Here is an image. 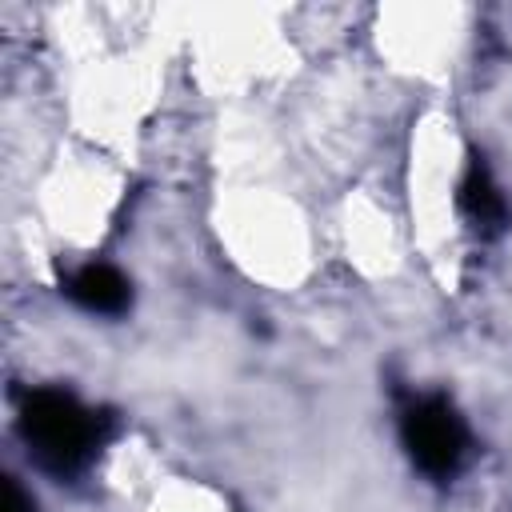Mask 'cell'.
<instances>
[{"label": "cell", "mask_w": 512, "mask_h": 512, "mask_svg": "<svg viewBox=\"0 0 512 512\" xmlns=\"http://www.w3.org/2000/svg\"><path fill=\"white\" fill-rule=\"evenodd\" d=\"M400 436L412 464L436 480H448L468 452V428L444 396H420L400 416Z\"/></svg>", "instance_id": "cell-2"}, {"label": "cell", "mask_w": 512, "mask_h": 512, "mask_svg": "<svg viewBox=\"0 0 512 512\" xmlns=\"http://www.w3.org/2000/svg\"><path fill=\"white\" fill-rule=\"evenodd\" d=\"M68 296H72L80 308L96 312V316H120V312L128 308V300H132V288H128V280H124L116 268H108V264H88V268H80V272L68 280Z\"/></svg>", "instance_id": "cell-4"}, {"label": "cell", "mask_w": 512, "mask_h": 512, "mask_svg": "<svg viewBox=\"0 0 512 512\" xmlns=\"http://www.w3.org/2000/svg\"><path fill=\"white\" fill-rule=\"evenodd\" d=\"M108 416L80 404L64 388H32L20 400V436L32 448V456L68 476L80 472L108 440Z\"/></svg>", "instance_id": "cell-1"}, {"label": "cell", "mask_w": 512, "mask_h": 512, "mask_svg": "<svg viewBox=\"0 0 512 512\" xmlns=\"http://www.w3.org/2000/svg\"><path fill=\"white\" fill-rule=\"evenodd\" d=\"M4 512H36L32 500L24 496V488L12 476H4Z\"/></svg>", "instance_id": "cell-5"}, {"label": "cell", "mask_w": 512, "mask_h": 512, "mask_svg": "<svg viewBox=\"0 0 512 512\" xmlns=\"http://www.w3.org/2000/svg\"><path fill=\"white\" fill-rule=\"evenodd\" d=\"M460 208L472 220V228L484 236H496L508 228V204H504V196H500V188H496V180L480 156H472V164L460 180Z\"/></svg>", "instance_id": "cell-3"}]
</instances>
